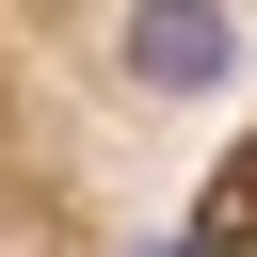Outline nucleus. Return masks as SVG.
Instances as JSON below:
<instances>
[{
  "label": "nucleus",
  "mask_w": 257,
  "mask_h": 257,
  "mask_svg": "<svg viewBox=\"0 0 257 257\" xmlns=\"http://www.w3.org/2000/svg\"><path fill=\"white\" fill-rule=\"evenodd\" d=\"M225 64H241L225 0H145V16H128V80H145V96H209Z\"/></svg>",
  "instance_id": "nucleus-1"
}]
</instances>
